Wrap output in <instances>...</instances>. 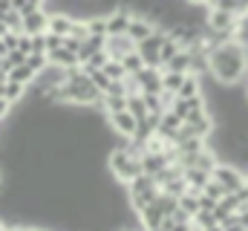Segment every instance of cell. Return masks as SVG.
<instances>
[{
  "instance_id": "obj_19",
  "label": "cell",
  "mask_w": 248,
  "mask_h": 231,
  "mask_svg": "<svg viewBox=\"0 0 248 231\" xmlns=\"http://www.w3.org/2000/svg\"><path fill=\"white\" fill-rule=\"evenodd\" d=\"M162 69H170V72H190V50H179L176 55L168 61V66H162Z\"/></svg>"
},
{
  "instance_id": "obj_10",
  "label": "cell",
  "mask_w": 248,
  "mask_h": 231,
  "mask_svg": "<svg viewBox=\"0 0 248 231\" xmlns=\"http://www.w3.org/2000/svg\"><path fill=\"white\" fill-rule=\"evenodd\" d=\"M139 162H141V173H147V176H153V179L170 165V162L165 159V153H150V150H141Z\"/></svg>"
},
{
  "instance_id": "obj_31",
  "label": "cell",
  "mask_w": 248,
  "mask_h": 231,
  "mask_svg": "<svg viewBox=\"0 0 248 231\" xmlns=\"http://www.w3.org/2000/svg\"><path fill=\"white\" fill-rule=\"evenodd\" d=\"M44 41H46V52H52V50H58V47H63V38H58V35H52V32H44Z\"/></svg>"
},
{
  "instance_id": "obj_28",
  "label": "cell",
  "mask_w": 248,
  "mask_h": 231,
  "mask_svg": "<svg viewBox=\"0 0 248 231\" xmlns=\"http://www.w3.org/2000/svg\"><path fill=\"white\" fill-rule=\"evenodd\" d=\"M87 75H90V81H93V87H95V90H98L101 96H104V93L110 90V78H107V75H104L101 69H90Z\"/></svg>"
},
{
  "instance_id": "obj_15",
  "label": "cell",
  "mask_w": 248,
  "mask_h": 231,
  "mask_svg": "<svg viewBox=\"0 0 248 231\" xmlns=\"http://www.w3.org/2000/svg\"><path fill=\"white\" fill-rule=\"evenodd\" d=\"M104 41L107 38H98V35H87L84 41H81V47H78V61L84 64V61H90L93 52H98V50H104Z\"/></svg>"
},
{
  "instance_id": "obj_33",
  "label": "cell",
  "mask_w": 248,
  "mask_h": 231,
  "mask_svg": "<svg viewBox=\"0 0 248 231\" xmlns=\"http://www.w3.org/2000/svg\"><path fill=\"white\" fill-rule=\"evenodd\" d=\"M17 50H20L23 55H29V52H32V35H23V32H20V38H17Z\"/></svg>"
},
{
  "instance_id": "obj_4",
  "label": "cell",
  "mask_w": 248,
  "mask_h": 231,
  "mask_svg": "<svg viewBox=\"0 0 248 231\" xmlns=\"http://www.w3.org/2000/svg\"><path fill=\"white\" fill-rule=\"evenodd\" d=\"M46 23H49V12L41 6V9H32L20 17V32L23 35H41V32H46Z\"/></svg>"
},
{
  "instance_id": "obj_21",
  "label": "cell",
  "mask_w": 248,
  "mask_h": 231,
  "mask_svg": "<svg viewBox=\"0 0 248 231\" xmlns=\"http://www.w3.org/2000/svg\"><path fill=\"white\" fill-rule=\"evenodd\" d=\"M84 26H87V35L107 38V20H104V15H90V17H84Z\"/></svg>"
},
{
  "instance_id": "obj_20",
  "label": "cell",
  "mask_w": 248,
  "mask_h": 231,
  "mask_svg": "<svg viewBox=\"0 0 248 231\" xmlns=\"http://www.w3.org/2000/svg\"><path fill=\"white\" fill-rule=\"evenodd\" d=\"M185 217H190L193 220V214L199 211V194H193V191H185L182 197H179V205H176Z\"/></svg>"
},
{
  "instance_id": "obj_18",
  "label": "cell",
  "mask_w": 248,
  "mask_h": 231,
  "mask_svg": "<svg viewBox=\"0 0 248 231\" xmlns=\"http://www.w3.org/2000/svg\"><path fill=\"white\" fill-rule=\"evenodd\" d=\"M3 99L9 101V104H20L23 99H26V84H17V81H6L3 84Z\"/></svg>"
},
{
  "instance_id": "obj_14",
  "label": "cell",
  "mask_w": 248,
  "mask_h": 231,
  "mask_svg": "<svg viewBox=\"0 0 248 231\" xmlns=\"http://www.w3.org/2000/svg\"><path fill=\"white\" fill-rule=\"evenodd\" d=\"M176 96H179V99H196V96H202V78L193 75V72H185L182 87H179Z\"/></svg>"
},
{
  "instance_id": "obj_32",
  "label": "cell",
  "mask_w": 248,
  "mask_h": 231,
  "mask_svg": "<svg viewBox=\"0 0 248 231\" xmlns=\"http://www.w3.org/2000/svg\"><path fill=\"white\" fill-rule=\"evenodd\" d=\"M32 52H44L46 55V41H44V32L41 35H32ZM29 52V55H32Z\"/></svg>"
},
{
  "instance_id": "obj_5",
  "label": "cell",
  "mask_w": 248,
  "mask_h": 231,
  "mask_svg": "<svg viewBox=\"0 0 248 231\" xmlns=\"http://www.w3.org/2000/svg\"><path fill=\"white\" fill-rule=\"evenodd\" d=\"M153 32H156V23H153L150 17H144V15H133L130 23H127V32H124V35H127L133 44H141V41L150 38Z\"/></svg>"
},
{
  "instance_id": "obj_24",
  "label": "cell",
  "mask_w": 248,
  "mask_h": 231,
  "mask_svg": "<svg viewBox=\"0 0 248 231\" xmlns=\"http://www.w3.org/2000/svg\"><path fill=\"white\" fill-rule=\"evenodd\" d=\"M122 66L127 75H136L139 69H144V58L139 55V50H133V52H127V55L122 58Z\"/></svg>"
},
{
  "instance_id": "obj_36",
  "label": "cell",
  "mask_w": 248,
  "mask_h": 231,
  "mask_svg": "<svg viewBox=\"0 0 248 231\" xmlns=\"http://www.w3.org/2000/svg\"><path fill=\"white\" fill-rule=\"evenodd\" d=\"M6 55H9V47H6V44L0 41V58H6Z\"/></svg>"
},
{
  "instance_id": "obj_8",
  "label": "cell",
  "mask_w": 248,
  "mask_h": 231,
  "mask_svg": "<svg viewBox=\"0 0 248 231\" xmlns=\"http://www.w3.org/2000/svg\"><path fill=\"white\" fill-rule=\"evenodd\" d=\"M107 124H110L113 133H119L122 139H133V133H136V116H130L127 110L107 113Z\"/></svg>"
},
{
  "instance_id": "obj_25",
  "label": "cell",
  "mask_w": 248,
  "mask_h": 231,
  "mask_svg": "<svg viewBox=\"0 0 248 231\" xmlns=\"http://www.w3.org/2000/svg\"><path fill=\"white\" fill-rule=\"evenodd\" d=\"M182 72H170V69H162V90H168V93H179V87H182Z\"/></svg>"
},
{
  "instance_id": "obj_11",
  "label": "cell",
  "mask_w": 248,
  "mask_h": 231,
  "mask_svg": "<svg viewBox=\"0 0 248 231\" xmlns=\"http://www.w3.org/2000/svg\"><path fill=\"white\" fill-rule=\"evenodd\" d=\"M72 26H75V17H69V15H63V12H52V15H49V23H46V32H52V35H58V38H69Z\"/></svg>"
},
{
  "instance_id": "obj_2",
  "label": "cell",
  "mask_w": 248,
  "mask_h": 231,
  "mask_svg": "<svg viewBox=\"0 0 248 231\" xmlns=\"http://www.w3.org/2000/svg\"><path fill=\"white\" fill-rule=\"evenodd\" d=\"M107 171L113 173L116 182L130 185V182L141 173V162H139V156H133V153L127 150V145H122V148H113V150L107 153Z\"/></svg>"
},
{
  "instance_id": "obj_6",
  "label": "cell",
  "mask_w": 248,
  "mask_h": 231,
  "mask_svg": "<svg viewBox=\"0 0 248 231\" xmlns=\"http://www.w3.org/2000/svg\"><path fill=\"white\" fill-rule=\"evenodd\" d=\"M208 29L211 32H228L234 35V26H237V15L225 12V9H208Z\"/></svg>"
},
{
  "instance_id": "obj_3",
  "label": "cell",
  "mask_w": 248,
  "mask_h": 231,
  "mask_svg": "<svg viewBox=\"0 0 248 231\" xmlns=\"http://www.w3.org/2000/svg\"><path fill=\"white\" fill-rule=\"evenodd\" d=\"M211 179H217L225 194H234V191H240L246 185V171H240L234 162H219L211 173Z\"/></svg>"
},
{
  "instance_id": "obj_34",
  "label": "cell",
  "mask_w": 248,
  "mask_h": 231,
  "mask_svg": "<svg viewBox=\"0 0 248 231\" xmlns=\"http://www.w3.org/2000/svg\"><path fill=\"white\" fill-rule=\"evenodd\" d=\"M222 231H246V226H243V223H240V220L234 217L231 223H225V226H222Z\"/></svg>"
},
{
  "instance_id": "obj_26",
  "label": "cell",
  "mask_w": 248,
  "mask_h": 231,
  "mask_svg": "<svg viewBox=\"0 0 248 231\" xmlns=\"http://www.w3.org/2000/svg\"><path fill=\"white\" fill-rule=\"evenodd\" d=\"M101 72L110 78V81H122V78H127V72H124V66H122V61H116V58H110L104 66H101Z\"/></svg>"
},
{
  "instance_id": "obj_7",
  "label": "cell",
  "mask_w": 248,
  "mask_h": 231,
  "mask_svg": "<svg viewBox=\"0 0 248 231\" xmlns=\"http://www.w3.org/2000/svg\"><path fill=\"white\" fill-rule=\"evenodd\" d=\"M141 93H159L162 90V66H144L133 75Z\"/></svg>"
},
{
  "instance_id": "obj_29",
  "label": "cell",
  "mask_w": 248,
  "mask_h": 231,
  "mask_svg": "<svg viewBox=\"0 0 248 231\" xmlns=\"http://www.w3.org/2000/svg\"><path fill=\"white\" fill-rule=\"evenodd\" d=\"M199 194H205V197H211L214 202H219V199L225 197V191H222V185H219L217 179H208V182L202 185V191H199Z\"/></svg>"
},
{
  "instance_id": "obj_16",
  "label": "cell",
  "mask_w": 248,
  "mask_h": 231,
  "mask_svg": "<svg viewBox=\"0 0 248 231\" xmlns=\"http://www.w3.org/2000/svg\"><path fill=\"white\" fill-rule=\"evenodd\" d=\"M182 176H185V182H187V191H193V194H199V191H202V185L211 179V173L199 171V168H185Z\"/></svg>"
},
{
  "instance_id": "obj_22",
  "label": "cell",
  "mask_w": 248,
  "mask_h": 231,
  "mask_svg": "<svg viewBox=\"0 0 248 231\" xmlns=\"http://www.w3.org/2000/svg\"><path fill=\"white\" fill-rule=\"evenodd\" d=\"M127 113H130V116H136V121L147 118V104H144L141 93H133V96H127Z\"/></svg>"
},
{
  "instance_id": "obj_30",
  "label": "cell",
  "mask_w": 248,
  "mask_h": 231,
  "mask_svg": "<svg viewBox=\"0 0 248 231\" xmlns=\"http://www.w3.org/2000/svg\"><path fill=\"white\" fill-rule=\"evenodd\" d=\"M46 64H49V58L44 55V52H32V55H26V66L35 69V72H41Z\"/></svg>"
},
{
  "instance_id": "obj_23",
  "label": "cell",
  "mask_w": 248,
  "mask_h": 231,
  "mask_svg": "<svg viewBox=\"0 0 248 231\" xmlns=\"http://www.w3.org/2000/svg\"><path fill=\"white\" fill-rule=\"evenodd\" d=\"M159 191H162V194H170V197H176V199H179V197H182V194L187 191L185 176H173V179L162 182V185H159Z\"/></svg>"
},
{
  "instance_id": "obj_37",
  "label": "cell",
  "mask_w": 248,
  "mask_h": 231,
  "mask_svg": "<svg viewBox=\"0 0 248 231\" xmlns=\"http://www.w3.org/2000/svg\"><path fill=\"white\" fill-rule=\"evenodd\" d=\"M6 32H9V29H6V26H3V23H0V38H3V35H6Z\"/></svg>"
},
{
  "instance_id": "obj_17",
  "label": "cell",
  "mask_w": 248,
  "mask_h": 231,
  "mask_svg": "<svg viewBox=\"0 0 248 231\" xmlns=\"http://www.w3.org/2000/svg\"><path fill=\"white\" fill-rule=\"evenodd\" d=\"M35 75H38V72H35V69H29V66H26V61H23L20 66H12V69L6 72V81H17V84H26V87H29V84L35 81Z\"/></svg>"
},
{
  "instance_id": "obj_9",
  "label": "cell",
  "mask_w": 248,
  "mask_h": 231,
  "mask_svg": "<svg viewBox=\"0 0 248 231\" xmlns=\"http://www.w3.org/2000/svg\"><path fill=\"white\" fill-rule=\"evenodd\" d=\"M136 50V44L127 38V35H107V41H104V52L110 58H116V61H122L127 52H133Z\"/></svg>"
},
{
  "instance_id": "obj_35",
  "label": "cell",
  "mask_w": 248,
  "mask_h": 231,
  "mask_svg": "<svg viewBox=\"0 0 248 231\" xmlns=\"http://www.w3.org/2000/svg\"><path fill=\"white\" fill-rule=\"evenodd\" d=\"M170 231H193V226H190V223H176Z\"/></svg>"
},
{
  "instance_id": "obj_1",
  "label": "cell",
  "mask_w": 248,
  "mask_h": 231,
  "mask_svg": "<svg viewBox=\"0 0 248 231\" xmlns=\"http://www.w3.org/2000/svg\"><path fill=\"white\" fill-rule=\"evenodd\" d=\"M208 75L219 84H240L248 75V50L237 41L214 47L208 52Z\"/></svg>"
},
{
  "instance_id": "obj_12",
  "label": "cell",
  "mask_w": 248,
  "mask_h": 231,
  "mask_svg": "<svg viewBox=\"0 0 248 231\" xmlns=\"http://www.w3.org/2000/svg\"><path fill=\"white\" fill-rule=\"evenodd\" d=\"M179 127H182V118L173 113V110H165V113L159 116V127H156V133H162L168 142H173V136H176Z\"/></svg>"
},
{
  "instance_id": "obj_13",
  "label": "cell",
  "mask_w": 248,
  "mask_h": 231,
  "mask_svg": "<svg viewBox=\"0 0 248 231\" xmlns=\"http://www.w3.org/2000/svg\"><path fill=\"white\" fill-rule=\"evenodd\" d=\"M46 58H49V64H55V66H61V69H69V66H78V64H81L78 55H75L72 50H66V47H58V50L46 52Z\"/></svg>"
},
{
  "instance_id": "obj_27",
  "label": "cell",
  "mask_w": 248,
  "mask_h": 231,
  "mask_svg": "<svg viewBox=\"0 0 248 231\" xmlns=\"http://www.w3.org/2000/svg\"><path fill=\"white\" fill-rule=\"evenodd\" d=\"M179 50H182V47H179V44L168 35V38H165V44H162V50H159V64H162V66H168V61L176 55Z\"/></svg>"
}]
</instances>
